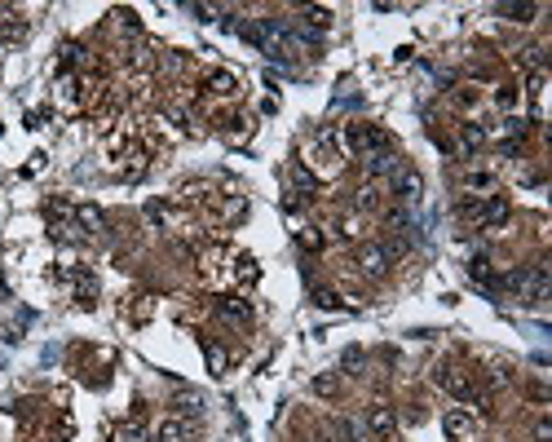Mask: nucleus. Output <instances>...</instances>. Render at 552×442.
Listing matches in <instances>:
<instances>
[{"label": "nucleus", "instance_id": "obj_1", "mask_svg": "<svg viewBox=\"0 0 552 442\" xmlns=\"http://www.w3.org/2000/svg\"><path fill=\"white\" fill-rule=\"evenodd\" d=\"M460 213L469 217V221H477L482 230H500L513 208H508V199H504V195H482V199H464V204H460Z\"/></svg>", "mask_w": 552, "mask_h": 442}, {"label": "nucleus", "instance_id": "obj_2", "mask_svg": "<svg viewBox=\"0 0 552 442\" xmlns=\"http://www.w3.org/2000/svg\"><path fill=\"white\" fill-rule=\"evenodd\" d=\"M508 288H517V297H522L526 305L544 301V297H548V288H552V279H548V266H530V270H513V275H508Z\"/></svg>", "mask_w": 552, "mask_h": 442}, {"label": "nucleus", "instance_id": "obj_3", "mask_svg": "<svg viewBox=\"0 0 552 442\" xmlns=\"http://www.w3.org/2000/svg\"><path fill=\"white\" fill-rule=\"evenodd\" d=\"M495 186H500V168H491V164H469L464 168V191H473L477 199L495 195Z\"/></svg>", "mask_w": 552, "mask_h": 442}, {"label": "nucleus", "instance_id": "obj_4", "mask_svg": "<svg viewBox=\"0 0 552 442\" xmlns=\"http://www.w3.org/2000/svg\"><path fill=\"white\" fill-rule=\"evenodd\" d=\"M442 429H447V438H451V442H473V434H477L473 416L464 412V407H451V412L442 416Z\"/></svg>", "mask_w": 552, "mask_h": 442}, {"label": "nucleus", "instance_id": "obj_5", "mask_svg": "<svg viewBox=\"0 0 552 442\" xmlns=\"http://www.w3.org/2000/svg\"><path fill=\"white\" fill-rule=\"evenodd\" d=\"M367 429H371V434H376L380 442H389V438H394V429H398V416H394V407L376 403V407H371V416H367Z\"/></svg>", "mask_w": 552, "mask_h": 442}, {"label": "nucleus", "instance_id": "obj_6", "mask_svg": "<svg viewBox=\"0 0 552 442\" xmlns=\"http://www.w3.org/2000/svg\"><path fill=\"white\" fill-rule=\"evenodd\" d=\"M155 438H159V442H190V438H195V425H190V420H182V416H168V420H159Z\"/></svg>", "mask_w": 552, "mask_h": 442}, {"label": "nucleus", "instance_id": "obj_7", "mask_svg": "<svg viewBox=\"0 0 552 442\" xmlns=\"http://www.w3.org/2000/svg\"><path fill=\"white\" fill-rule=\"evenodd\" d=\"M438 385L455 398H473V381L460 372V367H438Z\"/></svg>", "mask_w": 552, "mask_h": 442}, {"label": "nucleus", "instance_id": "obj_8", "mask_svg": "<svg viewBox=\"0 0 552 442\" xmlns=\"http://www.w3.org/2000/svg\"><path fill=\"white\" fill-rule=\"evenodd\" d=\"M358 266H363V275L380 279V275L389 270V252H385V248H376V244H367L363 252H358Z\"/></svg>", "mask_w": 552, "mask_h": 442}, {"label": "nucleus", "instance_id": "obj_9", "mask_svg": "<svg viewBox=\"0 0 552 442\" xmlns=\"http://www.w3.org/2000/svg\"><path fill=\"white\" fill-rule=\"evenodd\" d=\"M394 186H398L402 199H420V191H424V182H420L416 168H398V173H394Z\"/></svg>", "mask_w": 552, "mask_h": 442}, {"label": "nucleus", "instance_id": "obj_10", "mask_svg": "<svg viewBox=\"0 0 552 442\" xmlns=\"http://www.w3.org/2000/svg\"><path fill=\"white\" fill-rule=\"evenodd\" d=\"M363 164H367V173H371V177H380V173H398V168H402L394 151H371Z\"/></svg>", "mask_w": 552, "mask_h": 442}, {"label": "nucleus", "instance_id": "obj_11", "mask_svg": "<svg viewBox=\"0 0 552 442\" xmlns=\"http://www.w3.org/2000/svg\"><path fill=\"white\" fill-rule=\"evenodd\" d=\"M208 93H217V98H235L239 80L230 76V71H212V76H208Z\"/></svg>", "mask_w": 552, "mask_h": 442}, {"label": "nucleus", "instance_id": "obj_12", "mask_svg": "<svg viewBox=\"0 0 552 442\" xmlns=\"http://www.w3.org/2000/svg\"><path fill=\"white\" fill-rule=\"evenodd\" d=\"M460 146H464V151H482V146H486V129H482V124H460Z\"/></svg>", "mask_w": 552, "mask_h": 442}, {"label": "nucleus", "instance_id": "obj_13", "mask_svg": "<svg viewBox=\"0 0 552 442\" xmlns=\"http://www.w3.org/2000/svg\"><path fill=\"white\" fill-rule=\"evenodd\" d=\"M292 186H296V191H305V199H314V191H318V177L310 173V168H292Z\"/></svg>", "mask_w": 552, "mask_h": 442}, {"label": "nucleus", "instance_id": "obj_14", "mask_svg": "<svg viewBox=\"0 0 552 442\" xmlns=\"http://www.w3.org/2000/svg\"><path fill=\"white\" fill-rule=\"evenodd\" d=\"M257 257H239V266H235V279L243 283V288H248V283H257Z\"/></svg>", "mask_w": 552, "mask_h": 442}, {"label": "nucleus", "instance_id": "obj_15", "mask_svg": "<svg viewBox=\"0 0 552 442\" xmlns=\"http://www.w3.org/2000/svg\"><path fill=\"white\" fill-rule=\"evenodd\" d=\"M500 14H504V18H513V23H530V18H535L539 9H535V5H500Z\"/></svg>", "mask_w": 552, "mask_h": 442}, {"label": "nucleus", "instance_id": "obj_16", "mask_svg": "<svg viewBox=\"0 0 552 442\" xmlns=\"http://www.w3.org/2000/svg\"><path fill=\"white\" fill-rule=\"evenodd\" d=\"M455 107H460V111H473L477 107V89H473V84H464V89H455Z\"/></svg>", "mask_w": 552, "mask_h": 442}, {"label": "nucleus", "instance_id": "obj_17", "mask_svg": "<svg viewBox=\"0 0 552 442\" xmlns=\"http://www.w3.org/2000/svg\"><path fill=\"white\" fill-rule=\"evenodd\" d=\"M310 389H314L318 398H332L341 385H336V376H327V372H323V376H314V385H310Z\"/></svg>", "mask_w": 552, "mask_h": 442}, {"label": "nucleus", "instance_id": "obj_18", "mask_svg": "<svg viewBox=\"0 0 552 442\" xmlns=\"http://www.w3.org/2000/svg\"><path fill=\"white\" fill-rule=\"evenodd\" d=\"M296 239H301V248H310V252L323 248V235H318V226H301V235H296Z\"/></svg>", "mask_w": 552, "mask_h": 442}, {"label": "nucleus", "instance_id": "obj_19", "mask_svg": "<svg viewBox=\"0 0 552 442\" xmlns=\"http://www.w3.org/2000/svg\"><path fill=\"white\" fill-rule=\"evenodd\" d=\"M80 226H89V235H98V230H102V213H98V208H80Z\"/></svg>", "mask_w": 552, "mask_h": 442}, {"label": "nucleus", "instance_id": "obj_20", "mask_svg": "<svg viewBox=\"0 0 552 442\" xmlns=\"http://www.w3.org/2000/svg\"><path fill=\"white\" fill-rule=\"evenodd\" d=\"M517 98H522V93H517L513 84H500V93H495V102H500L504 111H513V107H517Z\"/></svg>", "mask_w": 552, "mask_h": 442}, {"label": "nucleus", "instance_id": "obj_21", "mask_svg": "<svg viewBox=\"0 0 552 442\" xmlns=\"http://www.w3.org/2000/svg\"><path fill=\"white\" fill-rule=\"evenodd\" d=\"M221 314H226V319L248 323V305H243V301H221Z\"/></svg>", "mask_w": 552, "mask_h": 442}, {"label": "nucleus", "instance_id": "obj_22", "mask_svg": "<svg viewBox=\"0 0 552 442\" xmlns=\"http://www.w3.org/2000/svg\"><path fill=\"white\" fill-rule=\"evenodd\" d=\"M208 367H212L217 376H226V354H221L217 345H208Z\"/></svg>", "mask_w": 552, "mask_h": 442}, {"label": "nucleus", "instance_id": "obj_23", "mask_svg": "<svg viewBox=\"0 0 552 442\" xmlns=\"http://www.w3.org/2000/svg\"><path fill=\"white\" fill-rule=\"evenodd\" d=\"M305 18H310L314 27H332V14H327V9H318V5H314V9H305Z\"/></svg>", "mask_w": 552, "mask_h": 442}, {"label": "nucleus", "instance_id": "obj_24", "mask_svg": "<svg viewBox=\"0 0 552 442\" xmlns=\"http://www.w3.org/2000/svg\"><path fill=\"white\" fill-rule=\"evenodd\" d=\"M469 275H473V279H486V275H491V261H486V257H473Z\"/></svg>", "mask_w": 552, "mask_h": 442}, {"label": "nucleus", "instance_id": "obj_25", "mask_svg": "<svg viewBox=\"0 0 552 442\" xmlns=\"http://www.w3.org/2000/svg\"><path fill=\"white\" fill-rule=\"evenodd\" d=\"M314 301L323 305V310H332V305H341V297H336V292H314Z\"/></svg>", "mask_w": 552, "mask_h": 442}, {"label": "nucleus", "instance_id": "obj_26", "mask_svg": "<svg viewBox=\"0 0 552 442\" xmlns=\"http://www.w3.org/2000/svg\"><path fill=\"white\" fill-rule=\"evenodd\" d=\"M358 363H363V350H345V367H349V372H354Z\"/></svg>", "mask_w": 552, "mask_h": 442}, {"label": "nucleus", "instance_id": "obj_27", "mask_svg": "<svg viewBox=\"0 0 552 442\" xmlns=\"http://www.w3.org/2000/svg\"><path fill=\"white\" fill-rule=\"evenodd\" d=\"M535 438H539V442L552 438V425H548V420H539V425H535Z\"/></svg>", "mask_w": 552, "mask_h": 442}]
</instances>
